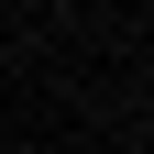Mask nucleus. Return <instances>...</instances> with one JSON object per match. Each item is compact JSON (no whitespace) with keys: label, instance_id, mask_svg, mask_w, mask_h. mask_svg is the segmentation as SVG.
I'll list each match as a JSON object with an SVG mask.
<instances>
[]
</instances>
